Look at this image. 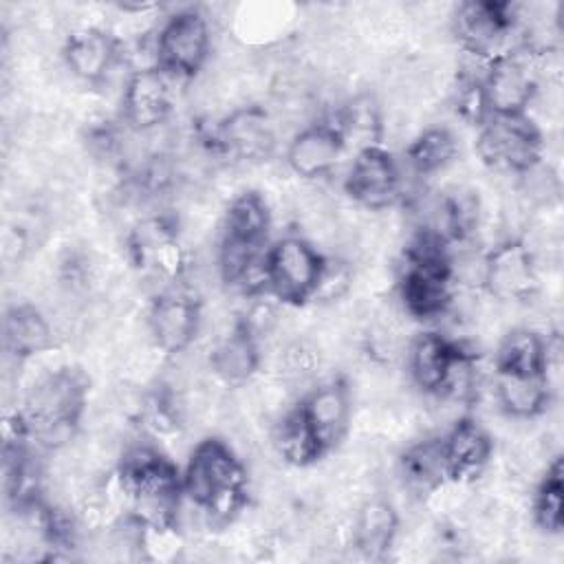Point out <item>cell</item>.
Listing matches in <instances>:
<instances>
[{
  "label": "cell",
  "mask_w": 564,
  "mask_h": 564,
  "mask_svg": "<svg viewBox=\"0 0 564 564\" xmlns=\"http://www.w3.org/2000/svg\"><path fill=\"white\" fill-rule=\"evenodd\" d=\"M2 341L13 359L26 361L53 346V328L37 306L13 304L2 317Z\"/></svg>",
  "instance_id": "603a6c76"
},
{
  "label": "cell",
  "mask_w": 564,
  "mask_h": 564,
  "mask_svg": "<svg viewBox=\"0 0 564 564\" xmlns=\"http://www.w3.org/2000/svg\"><path fill=\"white\" fill-rule=\"evenodd\" d=\"M121 57L119 40L99 26H82L66 35L62 59L66 68L86 84H99Z\"/></svg>",
  "instance_id": "ffe728a7"
},
{
  "label": "cell",
  "mask_w": 564,
  "mask_h": 564,
  "mask_svg": "<svg viewBox=\"0 0 564 564\" xmlns=\"http://www.w3.org/2000/svg\"><path fill=\"white\" fill-rule=\"evenodd\" d=\"M117 487L141 524L178 527L183 471L152 443L130 445L117 465Z\"/></svg>",
  "instance_id": "7a4b0ae2"
},
{
  "label": "cell",
  "mask_w": 564,
  "mask_h": 564,
  "mask_svg": "<svg viewBox=\"0 0 564 564\" xmlns=\"http://www.w3.org/2000/svg\"><path fill=\"white\" fill-rule=\"evenodd\" d=\"M212 46L209 22L196 7L174 11L163 20L154 37V66L170 79H194Z\"/></svg>",
  "instance_id": "ba28073f"
},
{
  "label": "cell",
  "mask_w": 564,
  "mask_h": 564,
  "mask_svg": "<svg viewBox=\"0 0 564 564\" xmlns=\"http://www.w3.org/2000/svg\"><path fill=\"white\" fill-rule=\"evenodd\" d=\"M209 366L223 383L242 386L260 366V339L242 319H238L212 348Z\"/></svg>",
  "instance_id": "7402d4cb"
},
{
  "label": "cell",
  "mask_w": 564,
  "mask_h": 564,
  "mask_svg": "<svg viewBox=\"0 0 564 564\" xmlns=\"http://www.w3.org/2000/svg\"><path fill=\"white\" fill-rule=\"evenodd\" d=\"M494 392L500 410L520 421L542 416L553 401L551 375L544 377H500L496 375Z\"/></svg>",
  "instance_id": "d4e9b609"
},
{
  "label": "cell",
  "mask_w": 564,
  "mask_h": 564,
  "mask_svg": "<svg viewBox=\"0 0 564 564\" xmlns=\"http://www.w3.org/2000/svg\"><path fill=\"white\" fill-rule=\"evenodd\" d=\"M480 88L489 117H522L538 95V79L522 53L502 51L487 62Z\"/></svg>",
  "instance_id": "8fae6325"
},
{
  "label": "cell",
  "mask_w": 564,
  "mask_h": 564,
  "mask_svg": "<svg viewBox=\"0 0 564 564\" xmlns=\"http://www.w3.org/2000/svg\"><path fill=\"white\" fill-rule=\"evenodd\" d=\"M348 141L335 117H324L295 132L286 145V165L306 181L328 176L344 156Z\"/></svg>",
  "instance_id": "2e32d148"
},
{
  "label": "cell",
  "mask_w": 564,
  "mask_h": 564,
  "mask_svg": "<svg viewBox=\"0 0 564 564\" xmlns=\"http://www.w3.org/2000/svg\"><path fill=\"white\" fill-rule=\"evenodd\" d=\"M564 465L562 456H555L535 487L533 494V520L540 531L549 535L562 533L564 527Z\"/></svg>",
  "instance_id": "f1b7e54d"
},
{
  "label": "cell",
  "mask_w": 564,
  "mask_h": 564,
  "mask_svg": "<svg viewBox=\"0 0 564 564\" xmlns=\"http://www.w3.org/2000/svg\"><path fill=\"white\" fill-rule=\"evenodd\" d=\"M399 474L405 487L419 496H430L441 489L447 482L441 438L412 443L399 458Z\"/></svg>",
  "instance_id": "484cf974"
},
{
  "label": "cell",
  "mask_w": 564,
  "mask_h": 564,
  "mask_svg": "<svg viewBox=\"0 0 564 564\" xmlns=\"http://www.w3.org/2000/svg\"><path fill=\"white\" fill-rule=\"evenodd\" d=\"M273 447L278 456L293 467H311L326 456L297 405H293L275 425Z\"/></svg>",
  "instance_id": "4316f807"
},
{
  "label": "cell",
  "mask_w": 564,
  "mask_h": 564,
  "mask_svg": "<svg viewBox=\"0 0 564 564\" xmlns=\"http://www.w3.org/2000/svg\"><path fill=\"white\" fill-rule=\"evenodd\" d=\"M90 381L82 368L59 366L42 375L18 410L31 441L46 449L66 445L86 412Z\"/></svg>",
  "instance_id": "3957f363"
},
{
  "label": "cell",
  "mask_w": 564,
  "mask_h": 564,
  "mask_svg": "<svg viewBox=\"0 0 564 564\" xmlns=\"http://www.w3.org/2000/svg\"><path fill=\"white\" fill-rule=\"evenodd\" d=\"M333 117L337 119L339 128L344 130V137L348 143L352 137H357L361 141L359 148L381 143V112H379L377 101L370 95L355 97L350 104H346Z\"/></svg>",
  "instance_id": "f546056e"
},
{
  "label": "cell",
  "mask_w": 564,
  "mask_h": 564,
  "mask_svg": "<svg viewBox=\"0 0 564 564\" xmlns=\"http://www.w3.org/2000/svg\"><path fill=\"white\" fill-rule=\"evenodd\" d=\"M405 359L410 379L425 394L463 401L474 392L476 355L443 333H419L410 341Z\"/></svg>",
  "instance_id": "5b68a950"
},
{
  "label": "cell",
  "mask_w": 564,
  "mask_h": 564,
  "mask_svg": "<svg viewBox=\"0 0 564 564\" xmlns=\"http://www.w3.org/2000/svg\"><path fill=\"white\" fill-rule=\"evenodd\" d=\"M172 82L154 64L128 75L121 93V119L130 130L150 132L172 117Z\"/></svg>",
  "instance_id": "5bb4252c"
},
{
  "label": "cell",
  "mask_w": 564,
  "mask_h": 564,
  "mask_svg": "<svg viewBox=\"0 0 564 564\" xmlns=\"http://www.w3.org/2000/svg\"><path fill=\"white\" fill-rule=\"evenodd\" d=\"M181 471L185 500L214 524L234 522L249 502L247 467L218 436L198 441Z\"/></svg>",
  "instance_id": "6da1fadb"
},
{
  "label": "cell",
  "mask_w": 564,
  "mask_h": 564,
  "mask_svg": "<svg viewBox=\"0 0 564 564\" xmlns=\"http://www.w3.org/2000/svg\"><path fill=\"white\" fill-rule=\"evenodd\" d=\"M271 212L256 189L238 194L223 218L218 242V273L229 286H247L253 273L262 280V258L269 247Z\"/></svg>",
  "instance_id": "277c9868"
},
{
  "label": "cell",
  "mask_w": 564,
  "mask_h": 564,
  "mask_svg": "<svg viewBox=\"0 0 564 564\" xmlns=\"http://www.w3.org/2000/svg\"><path fill=\"white\" fill-rule=\"evenodd\" d=\"M482 286L500 302L527 304L540 291L535 256L524 240L507 238L482 258Z\"/></svg>",
  "instance_id": "9c48e42d"
},
{
  "label": "cell",
  "mask_w": 564,
  "mask_h": 564,
  "mask_svg": "<svg viewBox=\"0 0 564 564\" xmlns=\"http://www.w3.org/2000/svg\"><path fill=\"white\" fill-rule=\"evenodd\" d=\"M494 375L544 377L551 375V346L544 335L529 326L511 328L498 344Z\"/></svg>",
  "instance_id": "44dd1931"
},
{
  "label": "cell",
  "mask_w": 564,
  "mask_h": 564,
  "mask_svg": "<svg viewBox=\"0 0 564 564\" xmlns=\"http://www.w3.org/2000/svg\"><path fill=\"white\" fill-rule=\"evenodd\" d=\"M441 443L445 478L454 485H469L478 480L494 454L491 434L471 416H460L447 434L441 436Z\"/></svg>",
  "instance_id": "d6986e66"
},
{
  "label": "cell",
  "mask_w": 564,
  "mask_h": 564,
  "mask_svg": "<svg viewBox=\"0 0 564 564\" xmlns=\"http://www.w3.org/2000/svg\"><path fill=\"white\" fill-rule=\"evenodd\" d=\"M403 174L399 161L381 143L359 148L344 178V192L364 209L381 212L401 198Z\"/></svg>",
  "instance_id": "30bf717a"
},
{
  "label": "cell",
  "mask_w": 564,
  "mask_h": 564,
  "mask_svg": "<svg viewBox=\"0 0 564 564\" xmlns=\"http://www.w3.org/2000/svg\"><path fill=\"white\" fill-rule=\"evenodd\" d=\"M328 258L302 236H284L271 242L262 258V291L280 304L304 306L317 297Z\"/></svg>",
  "instance_id": "8992f818"
},
{
  "label": "cell",
  "mask_w": 564,
  "mask_h": 564,
  "mask_svg": "<svg viewBox=\"0 0 564 564\" xmlns=\"http://www.w3.org/2000/svg\"><path fill=\"white\" fill-rule=\"evenodd\" d=\"M516 26V7L500 0H467L452 15L458 44L478 59H494Z\"/></svg>",
  "instance_id": "7c38bea8"
},
{
  "label": "cell",
  "mask_w": 564,
  "mask_h": 564,
  "mask_svg": "<svg viewBox=\"0 0 564 564\" xmlns=\"http://www.w3.org/2000/svg\"><path fill=\"white\" fill-rule=\"evenodd\" d=\"M476 154L494 172L524 176L540 165L544 137L529 115L489 117L478 128Z\"/></svg>",
  "instance_id": "52a82bcc"
},
{
  "label": "cell",
  "mask_w": 564,
  "mask_h": 564,
  "mask_svg": "<svg viewBox=\"0 0 564 564\" xmlns=\"http://www.w3.org/2000/svg\"><path fill=\"white\" fill-rule=\"evenodd\" d=\"M458 156V141L445 126L425 128L405 148V161L416 176H434L454 163Z\"/></svg>",
  "instance_id": "83f0119b"
},
{
  "label": "cell",
  "mask_w": 564,
  "mask_h": 564,
  "mask_svg": "<svg viewBox=\"0 0 564 564\" xmlns=\"http://www.w3.org/2000/svg\"><path fill=\"white\" fill-rule=\"evenodd\" d=\"M295 405L300 408L324 454H330L341 445L352 419L350 388L344 379H328L317 383Z\"/></svg>",
  "instance_id": "ac0fdd59"
},
{
  "label": "cell",
  "mask_w": 564,
  "mask_h": 564,
  "mask_svg": "<svg viewBox=\"0 0 564 564\" xmlns=\"http://www.w3.org/2000/svg\"><path fill=\"white\" fill-rule=\"evenodd\" d=\"M200 319L198 297L181 284H170L150 302L148 333L159 350L178 355L194 344Z\"/></svg>",
  "instance_id": "4fadbf2b"
},
{
  "label": "cell",
  "mask_w": 564,
  "mask_h": 564,
  "mask_svg": "<svg viewBox=\"0 0 564 564\" xmlns=\"http://www.w3.org/2000/svg\"><path fill=\"white\" fill-rule=\"evenodd\" d=\"M212 141L214 148L225 156L258 163L273 154L275 130L269 112L262 106H242L216 123Z\"/></svg>",
  "instance_id": "e0dca14e"
},
{
  "label": "cell",
  "mask_w": 564,
  "mask_h": 564,
  "mask_svg": "<svg viewBox=\"0 0 564 564\" xmlns=\"http://www.w3.org/2000/svg\"><path fill=\"white\" fill-rule=\"evenodd\" d=\"M128 253L141 273L176 284L185 271L178 231L167 218H145L128 236Z\"/></svg>",
  "instance_id": "9a60e30c"
},
{
  "label": "cell",
  "mask_w": 564,
  "mask_h": 564,
  "mask_svg": "<svg viewBox=\"0 0 564 564\" xmlns=\"http://www.w3.org/2000/svg\"><path fill=\"white\" fill-rule=\"evenodd\" d=\"M399 535V516L388 500H368L352 524V546L368 560H381L394 546Z\"/></svg>",
  "instance_id": "cb8c5ba5"
}]
</instances>
